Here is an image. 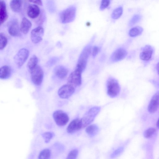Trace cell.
<instances>
[{
  "mask_svg": "<svg viewBox=\"0 0 159 159\" xmlns=\"http://www.w3.org/2000/svg\"><path fill=\"white\" fill-rule=\"evenodd\" d=\"M92 50V46L90 43L88 44L84 48L79 56L75 69L81 73L83 72L86 67Z\"/></svg>",
  "mask_w": 159,
  "mask_h": 159,
  "instance_id": "6da1fadb",
  "label": "cell"
},
{
  "mask_svg": "<svg viewBox=\"0 0 159 159\" xmlns=\"http://www.w3.org/2000/svg\"><path fill=\"white\" fill-rule=\"evenodd\" d=\"M101 109L99 107L96 106L90 109L80 120L81 129L88 126L94 120Z\"/></svg>",
  "mask_w": 159,
  "mask_h": 159,
  "instance_id": "7a4b0ae2",
  "label": "cell"
},
{
  "mask_svg": "<svg viewBox=\"0 0 159 159\" xmlns=\"http://www.w3.org/2000/svg\"><path fill=\"white\" fill-rule=\"evenodd\" d=\"M76 9L74 6H71L62 11L60 14L61 21L63 24L72 22L76 16Z\"/></svg>",
  "mask_w": 159,
  "mask_h": 159,
  "instance_id": "3957f363",
  "label": "cell"
},
{
  "mask_svg": "<svg viewBox=\"0 0 159 159\" xmlns=\"http://www.w3.org/2000/svg\"><path fill=\"white\" fill-rule=\"evenodd\" d=\"M107 93L111 97L114 98L119 94L120 87L117 81L115 79L110 78L107 82Z\"/></svg>",
  "mask_w": 159,
  "mask_h": 159,
  "instance_id": "277c9868",
  "label": "cell"
},
{
  "mask_svg": "<svg viewBox=\"0 0 159 159\" xmlns=\"http://www.w3.org/2000/svg\"><path fill=\"white\" fill-rule=\"evenodd\" d=\"M154 52L153 47L150 45H146L141 48L140 58L143 61L149 62L153 59Z\"/></svg>",
  "mask_w": 159,
  "mask_h": 159,
  "instance_id": "5b68a950",
  "label": "cell"
},
{
  "mask_svg": "<svg viewBox=\"0 0 159 159\" xmlns=\"http://www.w3.org/2000/svg\"><path fill=\"white\" fill-rule=\"evenodd\" d=\"M53 117L57 125L60 126L66 125L69 120L68 115L61 110L55 111L53 114Z\"/></svg>",
  "mask_w": 159,
  "mask_h": 159,
  "instance_id": "8992f818",
  "label": "cell"
},
{
  "mask_svg": "<svg viewBox=\"0 0 159 159\" xmlns=\"http://www.w3.org/2000/svg\"><path fill=\"white\" fill-rule=\"evenodd\" d=\"M29 52L25 48L20 49L14 57V61L19 68L21 67L28 58Z\"/></svg>",
  "mask_w": 159,
  "mask_h": 159,
  "instance_id": "52a82bcc",
  "label": "cell"
},
{
  "mask_svg": "<svg viewBox=\"0 0 159 159\" xmlns=\"http://www.w3.org/2000/svg\"><path fill=\"white\" fill-rule=\"evenodd\" d=\"M31 80L34 84L37 85H39L42 83L44 73L41 67L37 65L30 72Z\"/></svg>",
  "mask_w": 159,
  "mask_h": 159,
  "instance_id": "ba28073f",
  "label": "cell"
},
{
  "mask_svg": "<svg viewBox=\"0 0 159 159\" xmlns=\"http://www.w3.org/2000/svg\"><path fill=\"white\" fill-rule=\"evenodd\" d=\"M82 73L75 69L69 75L67 79V84L75 88L80 86L82 83Z\"/></svg>",
  "mask_w": 159,
  "mask_h": 159,
  "instance_id": "9c48e42d",
  "label": "cell"
},
{
  "mask_svg": "<svg viewBox=\"0 0 159 159\" xmlns=\"http://www.w3.org/2000/svg\"><path fill=\"white\" fill-rule=\"evenodd\" d=\"M44 33V29L41 26L33 29L30 33V39L32 43L37 44L41 42L43 40Z\"/></svg>",
  "mask_w": 159,
  "mask_h": 159,
  "instance_id": "30bf717a",
  "label": "cell"
},
{
  "mask_svg": "<svg viewBox=\"0 0 159 159\" xmlns=\"http://www.w3.org/2000/svg\"><path fill=\"white\" fill-rule=\"evenodd\" d=\"M75 89L68 84L62 86L58 90V94L60 98L66 99L70 97L74 93Z\"/></svg>",
  "mask_w": 159,
  "mask_h": 159,
  "instance_id": "8fae6325",
  "label": "cell"
},
{
  "mask_svg": "<svg viewBox=\"0 0 159 159\" xmlns=\"http://www.w3.org/2000/svg\"><path fill=\"white\" fill-rule=\"evenodd\" d=\"M127 55L126 50L123 48H120L116 50L111 54L110 60L113 62L120 61L125 58Z\"/></svg>",
  "mask_w": 159,
  "mask_h": 159,
  "instance_id": "7c38bea8",
  "label": "cell"
},
{
  "mask_svg": "<svg viewBox=\"0 0 159 159\" xmlns=\"http://www.w3.org/2000/svg\"><path fill=\"white\" fill-rule=\"evenodd\" d=\"M8 32L11 36L16 37L20 35V30L17 20L13 19L8 24Z\"/></svg>",
  "mask_w": 159,
  "mask_h": 159,
  "instance_id": "4fadbf2b",
  "label": "cell"
},
{
  "mask_svg": "<svg viewBox=\"0 0 159 159\" xmlns=\"http://www.w3.org/2000/svg\"><path fill=\"white\" fill-rule=\"evenodd\" d=\"M159 92L155 93L152 97L148 105V110L151 113L155 112L159 107Z\"/></svg>",
  "mask_w": 159,
  "mask_h": 159,
  "instance_id": "5bb4252c",
  "label": "cell"
},
{
  "mask_svg": "<svg viewBox=\"0 0 159 159\" xmlns=\"http://www.w3.org/2000/svg\"><path fill=\"white\" fill-rule=\"evenodd\" d=\"M41 10L38 6L35 4H30L28 6L27 14L28 16L33 19L37 18L39 15Z\"/></svg>",
  "mask_w": 159,
  "mask_h": 159,
  "instance_id": "9a60e30c",
  "label": "cell"
},
{
  "mask_svg": "<svg viewBox=\"0 0 159 159\" xmlns=\"http://www.w3.org/2000/svg\"><path fill=\"white\" fill-rule=\"evenodd\" d=\"M81 129L80 120L77 118L72 120L67 128V132L72 134Z\"/></svg>",
  "mask_w": 159,
  "mask_h": 159,
  "instance_id": "2e32d148",
  "label": "cell"
},
{
  "mask_svg": "<svg viewBox=\"0 0 159 159\" xmlns=\"http://www.w3.org/2000/svg\"><path fill=\"white\" fill-rule=\"evenodd\" d=\"M7 18L5 2L4 0H0V25L3 24Z\"/></svg>",
  "mask_w": 159,
  "mask_h": 159,
  "instance_id": "e0dca14e",
  "label": "cell"
},
{
  "mask_svg": "<svg viewBox=\"0 0 159 159\" xmlns=\"http://www.w3.org/2000/svg\"><path fill=\"white\" fill-rule=\"evenodd\" d=\"M68 70L63 66L59 65L57 66L54 69V73L58 78L63 79L67 75Z\"/></svg>",
  "mask_w": 159,
  "mask_h": 159,
  "instance_id": "ac0fdd59",
  "label": "cell"
},
{
  "mask_svg": "<svg viewBox=\"0 0 159 159\" xmlns=\"http://www.w3.org/2000/svg\"><path fill=\"white\" fill-rule=\"evenodd\" d=\"M32 26L31 22L27 18L24 17L21 21L20 30V31L24 34H27Z\"/></svg>",
  "mask_w": 159,
  "mask_h": 159,
  "instance_id": "d6986e66",
  "label": "cell"
},
{
  "mask_svg": "<svg viewBox=\"0 0 159 159\" xmlns=\"http://www.w3.org/2000/svg\"><path fill=\"white\" fill-rule=\"evenodd\" d=\"M11 73V69L8 66L5 65L0 67V79H4L8 78Z\"/></svg>",
  "mask_w": 159,
  "mask_h": 159,
  "instance_id": "ffe728a7",
  "label": "cell"
},
{
  "mask_svg": "<svg viewBox=\"0 0 159 159\" xmlns=\"http://www.w3.org/2000/svg\"><path fill=\"white\" fill-rule=\"evenodd\" d=\"M23 1L21 0H11L10 2V7L14 12H18L21 10Z\"/></svg>",
  "mask_w": 159,
  "mask_h": 159,
  "instance_id": "44dd1931",
  "label": "cell"
},
{
  "mask_svg": "<svg viewBox=\"0 0 159 159\" xmlns=\"http://www.w3.org/2000/svg\"><path fill=\"white\" fill-rule=\"evenodd\" d=\"M99 130L98 126L95 124L88 126L85 129L86 132L90 137H93L96 135L98 132Z\"/></svg>",
  "mask_w": 159,
  "mask_h": 159,
  "instance_id": "7402d4cb",
  "label": "cell"
},
{
  "mask_svg": "<svg viewBox=\"0 0 159 159\" xmlns=\"http://www.w3.org/2000/svg\"><path fill=\"white\" fill-rule=\"evenodd\" d=\"M38 59L36 56L34 55L30 57L27 64V68L30 72L38 65Z\"/></svg>",
  "mask_w": 159,
  "mask_h": 159,
  "instance_id": "603a6c76",
  "label": "cell"
},
{
  "mask_svg": "<svg viewBox=\"0 0 159 159\" xmlns=\"http://www.w3.org/2000/svg\"><path fill=\"white\" fill-rule=\"evenodd\" d=\"M143 29L139 26H137L131 28L129 32V35L131 37H135L140 35L143 31Z\"/></svg>",
  "mask_w": 159,
  "mask_h": 159,
  "instance_id": "cb8c5ba5",
  "label": "cell"
},
{
  "mask_svg": "<svg viewBox=\"0 0 159 159\" xmlns=\"http://www.w3.org/2000/svg\"><path fill=\"white\" fill-rule=\"evenodd\" d=\"M123 12V7H119L113 10L111 14V17L113 19H117L121 16Z\"/></svg>",
  "mask_w": 159,
  "mask_h": 159,
  "instance_id": "d4e9b609",
  "label": "cell"
},
{
  "mask_svg": "<svg viewBox=\"0 0 159 159\" xmlns=\"http://www.w3.org/2000/svg\"><path fill=\"white\" fill-rule=\"evenodd\" d=\"M142 16L139 14L134 15L129 20L128 25L129 26H132L139 22L142 18Z\"/></svg>",
  "mask_w": 159,
  "mask_h": 159,
  "instance_id": "484cf974",
  "label": "cell"
},
{
  "mask_svg": "<svg viewBox=\"0 0 159 159\" xmlns=\"http://www.w3.org/2000/svg\"><path fill=\"white\" fill-rule=\"evenodd\" d=\"M51 152L48 149H45L42 151L39 155V159H49Z\"/></svg>",
  "mask_w": 159,
  "mask_h": 159,
  "instance_id": "4316f807",
  "label": "cell"
},
{
  "mask_svg": "<svg viewBox=\"0 0 159 159\" xmlns=\"http://www.w3.org/2000/svg\"><path fill=\"white\" fill-rule=\"evenodd\" d=\"M45 18L46 16L45 12L43 10L41 11L36 21V24L39 25V26H40V25H42L44 22Z\"/></svg>",
  "mask_w": 159,
  "mask_h": 159,
  "instance_id": "83f0119b",
  "label": "cell"
},
{
  "mask_svg": "<svg viewBox=\"0 0 159 159\" xmlns=\"http://www.w3.org/2000/svg\"><path fill=\"white\" fill-rule=\"evenodd\" d=\"M155 129L153 128H150L146 130L144 133V136L146 138H149L153 136L156 132Z\"/></svg>",
  "mask_w": 159,
  "mask_h": 159,
  "instance_id": "f1b7e54d",
  "label": "cell"
},
{
  "mask_svg": "<svg viewBox=\"0 0 159 159\" xmlns=\"http://www.w3.org/2000/svg\"><path fill=\"white\" fill-rule=\"evenodd\" d=\"M7 43V39L3 35L0 34V49H3Z\"/></svg>",
  "mask_w": 159,
  "mask_h": 159,
  "instance_id": "f546056e",
  "label": "cell"
},
{
  "mask_svg": "<svg viewBox=\"0 0 159 159\" xmlns=\"http://www.w3.org/2000/svg\"><path fill=\"white\" fill-rule=\"evenodd\" d=\"M78 154V152L77 149H73L68 154L66 159H76Z\"/></svg>",
  "mask_w": 159,
  "mask_h": 159,
  "instance_id": "4dcf8cb0",
  "label": "cell"
},
{
  "mask_svg": "<svg viewBox=\"0 0 159 159\" xmlns=\"http://www.w3.org/2000/svg\"><path fill=\"white\" fill-rule=\"evenodd\" d=\"M42 136L45 140V142L48 143L52 138L53 134L51 132H47L43 134Z\"/></svg>",
  "mask_w": 159,
  "mask_h": 159,
  "instance_id": "1f68e13d",
  "label": "cell"
},
{
  "mask_svg": "<svg viewBox=\"0 0 159 159\" xmlns=\"http://www.w3.org/2000/svg\"><path fill=\"white\" fill-rule=\"evenodd\" d=\"M111 1L109 0H103L101 1L99 7L100 10L103 11L107 8L111 3Z\"/></svg>",
  "mask_w": 159,
  "mask_h": 159,
  "instance_id": "d6a6232c",
  "label": "cell"
},
{
  "mask_svg": "<svg viewBox=\"0 0 159 159\" xmlns=\"http://www.w3.org/2000/svg\"><path fill=\"white\" fill-rule=\"evenodd\" d=\"M124 148L120 147L114 151L111 155V158H114L119 156L124 151Z\"/></svg>",
  "mask_w": 159,
  "mask_h": 159,
  "instance_id": "836d02e7",
  "label": "cell"
},
{
  "mask_svg": "<svg viewBox=\"0 0 159 159\" xmlns=\"http://www.w3.org/2000/svg\"><path fill=\"white\" fill-rule=\"evenodd\" d=\"M59 60V58L57 57H54L51 58L46 63L48 66H51L56 64Z\"/></svg>",
  "mask_w": 159,
  "mask_h": 159,
  "instance_id": "e575fe53",
  "label": "cell"
},
{
  "mask_svg": "<svg viewBox=\"0 0 159 159\" xmlns=\"http://www.w3.org/2000/svg\"><path fill=\"white\" fill-rule=\"evenodd\" d=\"M100 50V47L98 46H94L92 50V55L93 58H94L98 55Z\"/></svg>",
  "mask_w": 159,
  "mask_h": 159,
  "instance_id": "d590c367",
  "label": "cell"
},
{
  "mask_svg": "<svg viewBox=\"0 0 159 159\" xmlns=\"http://www.w3.org/2000/svg\"><path fill=\"white\" fill-rule=\"evenodd\" d=\"M29 1L35 3L39 6H42L43 5L42 2L41 0H29Z\"/></svg>",
  "mask_w": 159,
  "mask_h": 159,
  "instance_id": "8d00e7d4",
  "label": "cell"
},
{
  "mask_svg": "<svg viewBox=\"0 0 159 159\" xmlns=\"http://www.w3.org/2000/svg\"><path fill=\"white\" fill-rule=\"evenodd\" d=\"M156 69L157 71V73L159 74V64L158 62L157 63L156 66Z\"/></svg>",
  "mask_w": 159,
  "mask_h": 159,
  "instance_id": "74e56055",
  "label": "cell"
},
{
  "mask_svg": "<svg viewBox=\"0 0 159 159\" xmlns=\"http://www.w3.org/2000/svg\"><path fill=\"white\" fill-rule=\"evenodd\" d=\"M157 126L158 128H159V120L158 119L157 122Z\"/></svg>",
  "mask_w": 159,
  "mask_h": 159,
  "instance_id": "f35d334b",
  "label": "cell"
}]
</instances>
